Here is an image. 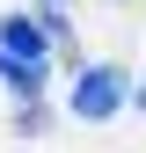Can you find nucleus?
<instances>
[{
  "instance_id": "1",
  "label": "nucleus",
  "mask_w": 146,
  "mask_h": 153,
  "mask_svg": "<svg viewBox=\"0 0 146 153\" xmlns=\"http://www.w3.org/2000/svg\"><path fill=\"white\" fill-rule=\"evenodd\" d=\"M44 59H51L44 22L7 15V22H0V80H7V95H15V102H36V95H44Z\"/></svg>"
},
{
  "instance_id": "2",
  "label": "nucleus",
  "mask_w": 146,
  "mask_h": 153,
  "mask_svg": "<svg viewBox=\"0 0 146 153\" xmlns=\"http://www.w3.org/2000/svg\"><path fill=\"white\" fill-rule=\"evenodd\" d=\"M117 109H124V73H117V66H88V73H73V117L102 124V117H117Z\"/></svg>"
},
{
  "instance_id": "3",
  "label": "nucleus",
  "mask_w": 146,
  "mask_h": 153,
  "mask_svg": "<svg viewBox=\"0 0 146 153\" xmlns=\"http://www.w3.org/2000/svg\"><path fill=\"white\" fill-rule=\"evenodd\" d=\"M44 7H59V0H44Z\"/></svg>"
}]
</instances>
